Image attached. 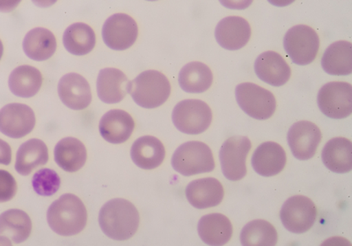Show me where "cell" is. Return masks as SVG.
<instances>
[{
  "label": "cell",
  "mask_w": 352,
  "mask_h": 246,
  "mask_svg": "<svg viewBox=\"0 0 352 246\" xmlns=\"http://www.w3.org/2000/svg\"><path fill=\"white\" fill-rule=\"evenodd\" d=\"M56 1L58 0H32L34 4L41 8H50V6L56 4Z\"/></svg>",
  "instance_id": "obj_38"
},
{
  "label": "cell",
  "mask_w": 352,
  "mask_h": 246,
  "mask_svg": "<svg viewBox=\"0 0 352 246\" xmlns=\"http://www.w3.org/2000/svg\"><path fill=\"white\" fill-rule=\"evenodd\" d=\"M17 193V183L10 172L0 170V203L11 201Z\"/></svg>",
  "instance_id": "obj_34"
},
{
  "label": "cell",
  "mask_w": 352,
  "mask_h": 246,
  "mask_svg": "<svg viewBox=\"0 0 352 246\" xmlns=\"http://www.w3.org/2000/svg\"><path fill=\"white\" fill-rule=\"evenodd\" d=\"M172 166L180 175L190 177L212 172L215 160L208 145L190 141L176 149L172 157Z\"/></svg>",
  "instance_id": "obj_4"
},
{
  "label": "cell",
  "mask_w": 352,
  "mask_h": 246,
  "mask_svg": "<svg viewBox=\"0 0 352 246\" xmlns=\"http://www.w3.org/2000/svg\"><path fill=\"white\" fill-rule=\"evenodd\" d=\"M56 49V39L54 34L47 28H34L24 37V52L34 61H46L54 55Z\"/></svg>",
  "instance_id": "obj_26"
},
{
  "label": "cell",
  "mask_w": 352,
  "mask_h": 246,
  "mask_svg": "<svg viewBox=\"0 0 352 246\" xmlns=\"http://www.w3.org/2000/svg\"><path fill=\"white\" fill-rule=\"evenodd\" d=\"M247 137H232L223 144L219 153L223 175L231 181H238L247 175L246 159L251 150Z\"/></svg>",
  "instance_id": "obj_10"
},
{
  "label": "cell",
  "mask_w": 352,
  "mask_h": 246,
  "mask_svg": "<svg viewBox=\"0 0 352 246\" xmlns=\"http://www.w3.org/2000/svg\"><path fill=\"white\" fill-rule=\"evenodd\" d=\"M60 185V178L52 169H41L33 176L32 187L34 192L41 197H52L59 190Z\"/></svg>",
  "instance_id": "obj_33"
},
{
  "label": "cell",
  "mask_w": 352,
  "mask_h": 246,
  "mask_svg": "<svg viewBox=\"0 0 352 246\" xmlns=\"http://www.w3.org/2000/svg\"><path fill=\"white\" fill-rule=\"evenodd\" d=\"M289 146L298 160H308L316 155L322 141V132L316 124L308 121L294 123L287 134Z\"/></svg>",
  "instance_id": "obj_13"
},
{
  "label": "cell",
  "mask_w": 352,
  "mask_h": 246,
  "mask_svg": "<svg viewBox=\"0 0 352 246\" xmlns=\"http://www.w3.org/2000/svg\"><path fill=\"white\" fill-rule=\"evenodd\" d=\"M322 66L327 74L347 76L352 72V45L347 41H338L326 49L322 58Z\"/></svg>",
  "instance_id": "obj_29"
},
{
  "label": "cell",
  "mask_w": 352,
  "mask_h": 246,
  "mask_svg": "<svg viewBox=\"0 0 352 246\" xmlns=\"http://www.w3.org/2000/svg\"><path fill=\"white\" fill-rule=\"evenodd\" d=\"M284 47L294 64L307 65L316 58L320 38L314 28L307 25H297L286 32Z\"/></svg>",
  "instance_id": "obj_6"
},
{
  "label": "cell",
  "mask_w": 352,
  "mask_h": 246,
  "mask_svg": "<svg viewBox=\"0 0 352 246\" xmlns=\"http://www.w3.org/2000/svg\"><path fill=\"white\" fill-rule=\"evenodd\" d=\"M138 36L137 22L128 14H113L103 25V42L113 50L130 49L136 43Z\"/></svg>",
  "instance_id": "obj_11"
},
{
  "label": "cell",
  "mask_w": 352,
  "mask_h": 246,
  "mask_svg": "<svg viewBox=\"0 0 352 246\" xmlns=\"http://www.w3.org/2000/svg\"><path fill=\"white\" fill-rule=\"evenodd\" d=\"M140 214L133 204L124 199H113L103 205L99 214L102 232L116 241H128L136 234Z\"/></svg>",
  "instance_id": "obj_1"
},
{
  "label": "cell",
  "mask_w": 352,
  "mask_h": 246,
  "mask_svg": "<svg viewBox=\"0 0 352 246\" xmlns=\"http://www.w3.org/2000/svg\"><path fill=\"white\" fill-rule=\"evenodd\" d=\"M215 37L222 48L228 50L241 49L250 42L251 27L244 18L226 17L217 25Z\"/></svg>",
  "instance_id": "obj_15"
},
{
  "label": "cell",
  "mask_w": 352,
  "mask_h": 246,
  "mask_svg": "<svg viewBox=\"0 0 352 246\" xmlns=\"http://www.w3.org/2000/svg\"><path fill=\"white\" fill-rule=\"evenodd\" d=\"M129 84L127 76L118 69H102L97 78V93L106 104L119 103L126 97Z\"/></svg>",
  "instance_id": "obj_21"
},
{
  "label": "cell",
  "mask_w": 352,
  "mask_h": 246,
  "mask_svg": "<svg viewBox=\"0 0 352 246\" xmlns=\"http://www.w3.org/2000/svg\"><path fill=\"white\" fill-rule=\"evenodd\" d=\"M61 102L72 110H84L92 102V91L86 78L78 74H68L58 83Z\"/></svg>",
  "instance_id": "obj_14"
},
{
  "label": "cell",
  "mask_w": 352,
  "mask_h": 246,
  "mask_svg": "<svg viewBox=\"0 0 352 246\" xmlns=\"http://www.w3.org/2000/svg\"><path fill=\"white\" fill-rule=\"evenodd\" d=\"M12 162V149L4 140L0 139V165L8 166Z\"/></svg>",
  "instance_id": "obj_36"
},
{
  "label": "cell",
  "mask_w": 352,
  "mask_h": 246,
  "mask_svg": "<svg viewBox=\"0 0 352 246\" xmlns=\"http://www.w3.org/2000/svg\"><path fill=\"white\" fill-rule=\"evenodd\" d=\"M36 122L33 109L25 104H8L0 109V132L14 139L31 133Z\"/></svg>",
  "instance_id": "obj_12"
},
{
  "label": "cell",
  "mask_w": 352,
  "mask_h": 246,
  "mask_svg": "<svg viewBox=\"0 0 352 246\" xmlns=\"http://www.w3.org/2000/svg\"><path fill=\"white\" fill-rule=\"evenodd\" d=\"M317 219L316 204L304 195H294L283 205L280 219L285 228L294 234H302L312 228Z\"/></svg>",
  "instance_id": "obj_9"
},
{
  "label": "cell",
  "mask_w": 352,
  "mask_h": 246,
  "mask_svg": "<svg viewBox=\"0 0 352 246\" xmlns=\"http://www.w3.org/2000/svg\"><path fill=\"white\" fill-rule=\"evenodd\" d=\"M43 81V75L38 69L30 65H21L12 71L8 85L12 94L28 99L38 93Z\"/></svg>",
  "instance_id": "obj_28"
},
{
  "label": "cell",
  "mask_w": 352,
  "mask_h": 246,
  "mask_svg": "<svg viewBox=\"0 0 352 246\" xmlns=\"http://www.w3.org/2000/svg\"><path fill=\"white\" fill-rule=\"evenodd\" d=\"M32 232L30 216L21 210H9L0 214V245L21 244Z\"/></svg>",
  "instance_id": "obj_16"
},
{
  "label": "cell",
  "mask_w": 352,
  "mask_h": 246,
  "mask_svg": "<svg viewBox=\"0 0 352 246\" xmlns=\"http://www.w3.org/2000/svg\"><path fill=\"white\" fill-rule=\"evenodd\" d=\"M235 97L248 115L256 120H268L276 111V100L274 94L253 83L238 85Z\"/></svg>",
  "instance_id": "obj_7"
},
{
  "label": "cell",
  "mask_w": 352,
  "mask_h": 246,
  "mask_svg": "<svg viewBox=\"0 0 352 246\" xmlns=\"http://www.w3.org/2000/svg\"><path fill=\"white\" fill-rule=\"evenodd\" d=\"M47 221L56 234L71 236L82 232L87 223V211L83 201L72 194H65L50 205Z\"/></svg>",
  "instance_id": "obj_2"
},
{
  "label": "cell",
  "mask_w": 352,
  "mask_h": 246,
  "mask_svg": "<svg viewBox=\"0 0 352 246\" xmlns=\"http://www.w3.org/2000/svg\"><path fill=\"white\" fill-rule=\"evenodd\" d=\"M21 0H0V12H10L17 8Z\"/></svg>",
  "instance_id": "obj_37"
},
{
  "label": "cell",
  "mask_w": 352,
  "mask_h": 246,
  "mask_svg": "<svg viewBox=\"0 0 352 246\" xmlns=\"http://www.w3.org/2000/svg\"><path fill=\"white\" fill-rule=\"evenodd\" d=\"M295 0H268L270 4H272L278 8H285V6L290 5Z\"/></svg>",
  "instance_id": "obj_39"
},
{
  "label": "cell",
  "mask_w": 352,
  "mask_h": 246,
  "mask_svg": "<svg viewBox=\"0 0 352 246\" xmlns=\"http://www.w3.org/2000/svg\"><path fill=\"white\" fill-rule=\"evenodd\" d=\"M49 161V150L44 142L36 138L25 142L19 148L15 170L21 175L28 176L36 167L46 165Z\"/></svg>",
  "instance_id": "obj_27"
},
{
  "label": "cell",
  "mask_w": 352,
  "mask_h": 246,
  "mask_svg": "<svg viewBox=\"0 0 352 246\" xmlns=\"http://www.w3.org/2000/svg\"><path fill=\"white\" fill-rule=\"evenodd\" d=\"M178 80L186 93H202L212 87L213 74L209 66L201 62H191L182 69Z\"/></svg>",
  "instance_id": "obj_30"
},
{
  "label": "cell",
  "mask_w": 352,
  "mask_h": 246,
  "mask_svg": "<svg viewBox=\"0 0 352 246\" xmlns=\"http://www.w3.org/2000/svg\"><path fill=\"white\" fill-rule=\"evenodd\" d=\"M131 157L135 165L144 170H153L163 163L166 157L164 145L158 138L146 135L132 144Z\"/></svg>",
  "instance_id": "obj_22"
},
{
  "label": "cell",
  "mask_w": 352,
  "mask_h": 246,
  "mask_svg": "<svg viewBox=\"0 0 352 246\" xmlns=\"http://www.w3.org/2000/svg\"><path fill=\"white\" fill-rule=\"evenodd\" d=\"M172 120L184 134L199 135L210 127L212 112L208 104L200 100H185L175 107Z\"/></svg>",
  "instance_id": "obj_5"
},
{
  "label": "cell",
  "mask_w": 352,
  "mask_h": 246,
  "mask_svg": "<svg viewBox=\"0 0 352 246\" xmlns=\"http://www.w3.org/2000/svg\"><path fill=\"white\" fill-rule=\"evenodd\" d=\"M278 239L275 227L265 220L251 221L241 233V243L244 246H274Z\"/></svg>",
  "instance_id": "obj_32"
},
{
  "label": "cell",
  "mask_w": 352,
  "mask_h": 246,
  "mask_svg": "<svg viewBox=\"0 0 352 246\" xmlns=\"http://www.w3.org/2000/svg\"><path fill=\"white\" fill-rule=\"evenodd\" d=\"M3 53H4V46H3L1 40H0V60L2 58Z\"/></svg>",
  "instance_id": "obj_40"
},
{
  "label": "cell",
  "mask_w": 352,
  "mask_h": 246,
  "mask_svg": "<svg viewBox=\"0 0 352 246\" xmlns=\"http://www.w3.org/2000/svg\"><path fill=\"white\" fill-rule=\"evenodd\" d=\"M351 150L352 144L348 138H332L323 148L322 162L333 172H350L352 169Z\"/></svg>",
  "instance_id": "obj_24"
},
{
  "label": "cell",
  "mask_w": 352,
  "mask_h": 246,
  "mask_svg": "<svg viewBox=\"0 0 352 246\" xmlns=\"http://www.w3.org/2000/svg\"><path fill=\"white\" fill-rule=\"evenodd\" d=\"M284 148L275 142L259 145L252 156V166L256 173L263 177L278 175L286 165Z\"/></svg>",
  "instance_id": "obj_20"
},
{
  "label": "cell",
  "mask_w": 352,
  "mask_h": 246,
  "mask_svg": "<svg viewBox=\"0 0 352 246\" xmlns=\"http://www.w3.org/2000/svg\"><path fill=\"white\" fill-rule=\"evenodd\" d=\"M128 93L138 106L152 109L162 106L171 93L168 78L158 71H146L130 81Z\"/></svg>",
  "instance_id": "obj_3"
},
{
  "label": "cell",
  "mask_w": 352,
  "mask_h": 246,
  "mask_svg": "<svg viewBox=\"0 0 352 246\" xmlns=\"http://www.w3.org/2000/svg\"><path fill=\"white\" fill-rule=\"evenodd\" d=\"M231 221L222 214H206L199 220L197 232L206 245L221 246L228 244L232 236Z\"/></svg>",
  "instance_id": "obj_23"
},
{
  "label": "cell",
  "mask_w": 352,
  "mask_h": 246,
  "mask_svg": "<svg viewBox=\"0 0 352 246\" xmlns=\"http://www.w3.org/2000/svg\"><path fill=\"white\" fill-rule=\"evenodd\" d=\"M135 128L130 113L121 109L110 110L100 119V134L110 144H119L129 140Z\"/></svg>",
  "instance_id": "obj_19"
},
{
  "label": "cell",
  "mask_w": 352,
  "mask_h": 246,
  "mask_svg": "<svg viewBox=\"0 0 352 246\" xmlns=\"http://www.w3.org/2000/svg\"><path fill=\"white\" fill-rule=\"evenodd\" d=\"M63 43L65 49L72 55H87L96 47V33L87 24L78 22L66 28Z\"/></svg>",
  "instance_id": "obj_31"
},
{
  "label": "cell",
  "mask_w": 352,
  "mask_h": 246,
  "mask_svg": "<svg viewBox=\"0 0 352 246\" xmlns=\"http://www.w3.org/2000/svg\"><path fill=\"white\" fill-rule=\"evenodd\" d=\"M254 71L261 80L276 87L287 83L292 74L285 58L275 52L261 54L254 63Z\"/></svg>",
  "instance_id": "obj_17"
},
{
  "label": "cell",
  "mask_w": 352,
  "mask_h": 246,
  "mask_svg": "<svg viewBox=\"0 0 352 246\" xmlns=\"http://www.w3.org/2000/svg\"><path fill=\"white\" fill-rule=\"evenodd\" d=\"M317 103L327 118L340 120L352 113V87L347 82H330L320 88Z\"/></svg>",
  "instance_id": "obj_8"
},
{
  "label": "cell",
  "mask_w": 352,
  "mask_h": 246,
  "mask_svg": "<svg viewBox=\"0 0 352 246\" xmlns=\"http://www.w3.org/2000/svg\"><path fill=\"white\" fill-rule=\"evenodd\" d=\"M222 5L232 10H244L250 8L253 0H219Z\"/></svg>",
  "instance_id": "obj_35"
},
{
  "label": "cell",
  "mask_w": 352,
  "mask_h": 246,
  "mask_svg": "<svg viewBox=\"0 0 352 246\" xmlns=\"http://www.w3.org/2000/svg\"><path fill=\"white\" fill-rule=\"evenodd\" d=\"M224 195V188L215 178L195 179L186 188L188 203L198 210L218 206L222 203Z\"/></svg>",
  "instance_id": "obj_18"
},
{
  "label": "cell",
  "mask_w": 352,
  "mask_h": 246,
  "mask_svg": "<svg viewBox=\"0 0 352 246\" xmlns=\"http://www.w3.org/2000/svg\"><path fill=\"white\" fill-rule=\"evenodd\" d=\"M56 163L68 172L80 171L87 159V151L82 142L74 137H65L56 144L54 150Z\"/></svg>",
  "instance_id": "obj_25"
},
{
  "label": "cell",
  "mask_w": 352,
  "mask_h": 246,
  "mask_svg": "<svg viewBox=\"0 0 352 246\" xmlns=\"http://www.w3.org/2000/svg\"><path fill=\"white\" fill-rule=\"evenodd\" d=\"M147 1H157V0H147Z\"/></svg>",
  "instance_id": "obj_41"
}]
</instances>
